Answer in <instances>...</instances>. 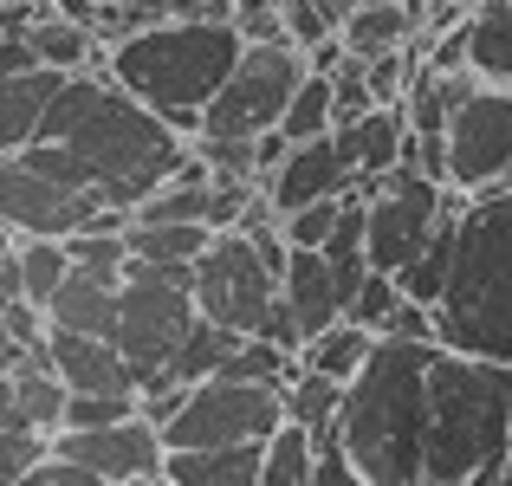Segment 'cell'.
<instances>
[{"instance_id":"cell-1","label":"cell","mask_w":512,"mask_h":486,"mask_svg":"<svg viewBox=\"0 0 512 486\" xmlns=\"http://www.w3.org/2000/svg\"><path fill=\"white\" fill-rule=\"evenodd\" d=\"M195 143L169 124L156 104H143L130 85H117L104 65L65 78V91L52 98L39 137L26 143V156L39 169L65 175L72 188L117 201L137 214V201H150L163 182L182 175V162Z\"/></svg>"},{"instance_id":"cell-2","label":"cell","mask_w":512,"mask_h":486,"mask_svg":"<svg viewBox=\"0 0 512 486\" xmlns=\"http://www.w3.org/2000/svg\"><path fill=\"white\" fill-rule=\"evenodd\" d=\"M512 461V363L454 350L428 357V448L422 486H506Z\"/></svg>"},{"instance_id":"cell-3","label":"cell","mask_w":512,"mask_h":486,"mask_svg":"<svg viewBox=\"0 0 512 486\" xmlns=\"http://www.w3.org/2000/svg\"><path fill=\"white\" fill-rule=\"evenodd\" d=\"M240 52H247V33H240L234 20H208V13H163V20L137 26L130 39L104 46L91 65H104L117 85H130L143 104H156V111H163L169 124L195 143L201 124H208V98L234 78Z\"/></svg>"},{"instance_id":"cell-4","label":"cell","mask_w":512,"mask_h":486,"mask_svg":"<svg viewBox=\"0 0 512 486\" xmlns=\"http://www.w3.org/2000/svg\"><path fill=\"white\" fill-rule=\"evenodd\" d=\"M441 337H376L370 363L344 389V448L370 486H422L428 448V357Z\"/></svg>"},{"instance_id":"cell-5","label":"cell","mask_w":512,"mask_h":486,"mask_svg":"<svg viewBox=\"0 0 512 486\" xmlns=\"http://www.w3.org/2000/svg\"><path fill=\"white\" fill-rule=\"evenodd\" d=\"M435 312L454 350L512 363V182L467 195L454 234V279Z\"/></svg>"},{"instance_id":"cell-6","label":"cell","mask_w":512,"mask_h":486,"mask_svg":"<svg viewBox=\"0 0 512 486\" xmlns=\"http://www.w3.org/2000/svg\"><path fill=\"white\" fill-rule=\"evenodd\" d=\"M195 318H201L195 266H156V260H137V253H130L124 305H117V344H124L130 363H137L143 389L169 383V363L182 357Z\"/></svg>"},{"instance_id":"cell-7","label":"cell","mask_w":512,"mask_h":486,"mask_svg":"<svg viewBox=\"0 0 512 486\" xmlns=\"http://www.w3.org/2000/svg\"><path fill=\"white\" fill-rule=\"evenodd\" d=\"M305 72H312V52L299 39H247L234 78L208 98L201 137H266V130H279Z\"/></svg>"},{"instance_id":"cell-8","label":"cell","mask_w":512,"mask_h":486,"mask_svg":"<svg viewBox=\"0 0 512 486\" xmlns=\"http://www.w3.org/2000/svg\"><path fill=\"white\" fill-rule=\"evenodd\" d=\"M286 415V383L201 376V383H188L182 409L163 422V441L169 448H240V441H266Z\"/></svg>"},{"instance_id":"cell-9","label":"cell","mask_w":512,"mask_h":486,"mask_svg":"<svg viewBox=\"0 0 512 486\" xmlns=\"http://www.w3.org/2000/svg\"><path fill=\"white\" fill-rule=\"evenodd\" d=\"M0 221L20 227V234H85V227H117V234H130V221L137 214L117 208V201L91 195V188H72L65 175L39 169L26 150H7L0 162Z\"/></svg>"},{"instance_id":"cell-10","label":"cell","mask_w":512,"mask_h":486,"mask_svg":"<svg viewBox=\"0 0 512 486\" xmlns=\"http://www.w3.org/2000/svg\"><path fill=\"white\" fill-rule=\"evenodd\" d=\"M195 299H201V318L227 324L240 337L266 324V312L279 299V273L247 227H214L208 253L195 260Z\"/></svg>"},{"instance_id":"cell-11","label":"cell","mask_w":512,"mask_h":486,"mask_svg":"<svg viewBox=\"0 0 512 486\" xmlns=\"http://www.w3.org/2000/svg\"><path fill=\"white\" fill-rule=\"evenodd\" d=\"M448 182L461 195L512 182V85L480 78L448 111Z\"/></svg>"},{"instance_id":"cell-12","label":"cell","mask_w":512,"mask_h":486,"mask_svg":"<svg viewBox=\"0 0 512 486\" xmlns=\"http://www.w3.org/2000/svg\"><path fill=\"white\" fill-rule=\"evenodd\" d=\"M52 454L85 461L104 486H130V480H169V441L150 415L130 422H104V428H59Z\"/></svg>"},{"instance_id":"cell-13","label":"cell","mask_w":512,"mask_h":486,"mask_svg":"<svg viewBox=\"0 0 512 486\" xmlns=\"http://www.w3.org/2000/svg\"><path fill=\"white\" fill-rule=\"evenodd\" d=\"M46 357L72 389L91 396H143L137 363L124 357V344L104 331H72V324H46Z\"/></svg>"},{"instance_id":"cell-14","label":"cell","mask_w":512,"mask_h":486,"mask_svg":"<svg viewBox=\"0 0 512 486\" xmlns=\"http://www.w3.org/2000/svg\"><path fill=\"white\" fill-rule=\"evenodd\" d=\"M350 188H363V175H357V162H350V150L338 143V130L292 143L286 162L266 175V195H273L279 214L305 208V201H325V195H350Z\"/></svg>"},{"instance_id":"cell-15","label":"cell","mask_w":512,"mask_h":486,"mask_svg":"<svg viewBox=\"0 0 512 486\" xmlns=\"http://www.w3.org/2000/svg\"><path fill=\"white\" fill-rule=\"evenodd\" d=\"M279 299L292 305V318H299L305 344H312L318 331H331V324L344 318L350 292H344V279H338V266H331L325 247H292L286 273H279Z\"/></svg>"},{"instance_id":"cell-16","label":"cell","mask_w":512,"mask_h":486,"mask_svg":"<svg viewBox=\"0 0 512 486\" xmlns=\"http://www.w3.org/2000/svg\"><path fill=\"white\" fill-rule=\"evenodd\" d=\"M117 305H124V266H72L59 292L46 299L52 324H72V331H104L117 337Z\"/></svg>"},{"instance_id":"cell-17","label":"cell","mask_w":512,"mask_h":486,"mask_svg":"<svg viewBox=\"0 0 512 486\" xmlns=\"http://www.w3.org/2000/svg\"><path fill=\"white\" fill-rule=\"evenodd\" d=\"M338 143L350 150L363 182H370V175H389L402 162V143H409V104H370L363 117H344Z\"/></svg>"},{"instance_id":"cell-18","label":"cell","mask_w":512,"mask_h":486,"mask_svg":"<svg viewBox=\"0 0 512 486\" xmlns=\"http://www.w3.org/2000/svg\"><path fill=\"white\" fill-rule=\"evenodd\" d=\"M65 78L72 72H59V65L7 72V98H0V143H7V150H26V143L39 137V124H46L52 98L65 91Z\"/></svg>"},{"instance_id":"cell-19","label":"cell","mask_w":512,"mask_h":486,"mask_svg":"<svg viewBox=\"0 0 512 486\" xmlns=\"http://www.w3.org/2000/svg\"><path fill=\"white\" fill-rule=\"evenodd\" d=\"M169 480L175 486H253V480H266V441H240V448H169Z\"/></svg>"},{"instance_id":"cell-20","label":"cell","mask_w":512,"mask_h":486,"mask_svg":"<svg viewBox=\"0 0 512 486\" xmlns=\"http://www.w3.org/2000/svg\"><path fill=\"white\" fill-rule=\"evenodd\" d=\"M467 59L480 78L512 85V0H474L467 7Z\"/></svg>"},{"instance_id":"cell-21","label":"cell","mask_w":512,"mask_h":486,"mask_svg":"<svg viewBox=\"0 0 512 486\" xmlns=\"http://www.w3.org/2000/svg\"><path fill=\"white\" fill-rule=\"evenodd\" d=\"M208 240H214L208 221H130V253L156 266H195Z\"/></svg>"},{"instance_id":"cell-22","label":"cell","mask_w":512,"mask_h":486,"mask_svg":"<svg viewBox=\"0 0 512 486\" xmlns=\"http://www.w3.org/2000/svg\"><path fill=\"white\" fill-rule=\"evenodd\" d=\"M26 33H33V46H39V65H59V72H85L91 59H98L104 52V39L91 33L85 20H72V13H39L33 26H26Z\"/></svg>"},{"instance_id":"cell-23","label":"cell","mask_w":512,"mask_h":486,"mask_svg":"<svg viewBox=\"0 0 512 486\" xmlns=\"http://www.w3.org/2000/svg\"><path fill=\"white\" fill-rule=\"evenodd\" d=\"M376 337L383 331H370V324H357V318H338L331 331H318L312 344L299 350L312 370H325V376H338V383H357V370L370 363V350H376Z\"/></svg>"},{"instance_id":"cell-24","label":"cell","mask_w":512,"mask_h":486,"mask_svg":"<svg viewBox=\"0 0 512 486\" xmlns=\"http://www.w3.org/2000/svg\"><path fill=\"white\" fill-rule=\"evenodd\" d=\"M318 428H305L299 415H286V422L266 435V486H312L318 474Z\"/></svg>"},{"instance_id":"cell-25","label":"cell","mask_w":512,"mask_h":486,"mask_svg":"<svg viewBox=\"0 0 512 486\" xmlns=\"http://www.w3.org/2000/svg\"><path fill=\"white\" fill-rule=\"evenodd\" d=\"M409 33H415L409 0H363L344 20V46L363 52V59H376V52H389V46H409Z\"/></svg>"},{"instance_id":"cell-26","label":"cell","mask_w":512,"mask_h":486,"mask_svg":"<svg viewBox=\"0 0 512 486\" xmlns=\"http://www.w3.org/2000/svg\"><path fill=\"white\" fill-rule=\"evenodd\" d=\"M344 389L350 383L312 370V363H299V376L286 383V409L299 415L305 428H318V441H325V435H338V422H344Z\"/></svg>"},{"instance_id":"cell-27","label":"cell","mask_w":512,"mask_h":486,"mask_svg":"<svg viewBox=\"0 0 512 486\" xmlns=\"http://www.w3.org/2000/svg\"><path fill=\"white\" fill-rule=\"evenodd\" d=\"M286 130L292 143H305V137H331V130H338V78L331 72H305V85L292 91V104H286Z\"/></svg>"},{"instance_id":"cell-28","label":"cell","mask_w":512,"mask_h":486,"mask_svg":"<svg viewBox=\"0 0 512 486\" xmlns=\"http://www.w3.org/2000/svg\"><path fill=\"white\" fill-rule=\"evenodd\" d=\"M234 350H240V331H227V324H214V318H195L182 357L169 363V383H201V376H221Z\"/></svg>"},{"instance_id":"cell-29","label":"cell","mask_w":512,"mask_h":486,"mask_svg":"<svg viewBox=\"0 0 512 486\" xmlns=\"http://www.w3.org/2000/svg\"><path fill=\"white\" fill-rule=\"evenodd\" d=\"M137 221H208L214 227V182H163L150 201H137Z\"/></svg>"},{"instance_id":"cell-30","label":"cell","mask_w":512,"mask_h":486,"mask_svg":"<svg viewBox=\"0 0 512 486\" xmlns=\"http://www.w3.org/2000/svg\"><path fill=\"white\" fill-rule=\"evenodd\" d=\"M402 299H409V292H402V279L383 273V266H370V273H363V286L350 292V312L344 318L370 324V331H389V318L402 312Z\"/></svg>"},{"instance_id":"cell-31","label":"cell","mask_w":512,"mask_h":486,"mask_svg":"<svg viewBox=\"0 0 512 486\" xmlns=\"http://www.w3.org/2000/svg\"><path fill=\"white\" fill-rule=\"evenodd\" d=\"M344 201H350V195H325V201H305V208L279 214V227H286V240H292V247H325V240L338 234V221H344Z\"/></svg>"},{"instance_id":"cell-32","label":"cell","mask_w":512,"mask_h":486,"mask_svg":"<svg viewBox=\"0 0 512 486\" xmlns=\"http://www.w3.org/2000/svg\"><path fill=\"white\" fill-rule=\"evenodd\" d=\"M143 415V396H91V389H72L65 402V428H104V422H130Z\"/></svg>"},{"instance_id":"cell-33","label":"cell","mask_w":512,"mask_h":486,"mask_svg":"<svg viewBox=\"0 0 512 486\" xmlns=\"http://www.w3.org/2000/svg\"><path fill=\"white\" fill-rule=\"evenodd\" d=\"M130 7H143V13H156V20H163V13H188V0H130Z\"/></svg>"},{"instance_id":"cell-34","label":"cell","mask_w":512,"mask_h":486,"mask_svg":"<svg viewBox=\"0 0 512 486\" xmlns=\"http://www.w3.org/2000/svg\"><path fill=\"white\" fill-rule=\"evenodd\" d=\"M506 486H512V461H506Z\"/></svg>"}]
</instances>
